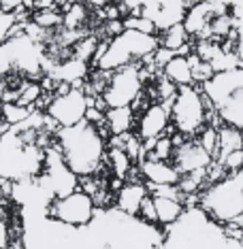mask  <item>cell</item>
I'll return each mask as SVG.
<instances>
[{"label":"cell","mask_w":243,"mask_h":249,"mask_svg":"<svg viewBox=\"0 0 243 249\" xmlns=\"http://www.w3.org/2000/svg\"><path fill=\"white\" fill-rule=\"evenodd\" d=\"M45 202L21 209L24 249H162L165 228L120 211L115 205L96 209L86 226H69L45 213Z\"/></svg>","instance_id":"obj_1"},{"label":"cell","mask_w":243,"mask_h":249,"mask_svg":"<svg viewBox=\"0 0 243 249\" xmlns=\"http://www.w3.org/2000/svg\"><path fill=\"white\" fill-rule=\"evenodd\" d=\"M162 249H243V245L201 207H188L177 222L165 228Z\"/></svg>","instance_id":"obj_2"},{"label":"cell","mask_w":243,"mask_h":249,"mask_svg":"<svg viewBox=\"0 0 243 249\" xmlns=\"http://www.w3.org/2000/svg\"><path fill=\"white\" fill-rule=\"evenodd\" d=\"M56 145H58L66 166L77 177L98 175L100 168L105 166L107 141L98 134L94 124H90L86 120L75 124V126L58 128Z\"/></svg>","instance_id":"obj_3"},{"label":"cell","mask_w":243,"mask_h":249,"mask_svg":"<svg viewBox=\"0 0 243 249\" xmlns=\"http://www.w3.org/2000/svg\"><path fill=\"white\" fill-rule=\"evenodd\" d=\"M201 88L211 100L222 124L239 128L243 132V66L216 72Z\"/></svg>","instance_id":"obj_4"},{"label":"cell","mask_w":243,"mask_h":249,"mask_svg":"<svg viewBox=\"0 0 243 249\" xmlns=\"http://www.w3.org/2000/svg\"><path fill=\"white\" fill-rule=\"evenodd\" d=\"M158 47H160V43H158L156 35L124 28L117 36L109 38L105 53L100 55L94 66L103 71H117L126 64H134V62H141L143 58L154 55Z\"/></svg>","instance_id":"obj_5"},{"label":"cell","mask_w":243,"mask_h":249,"mask_svg":"<svg viewBox=\"0 0 243 249\" xmlns=\"http://www.w3.org/2000/svg\"><path fill=\"white\" fill-rule=\"evenodd\" d=\"M171 124L186 137L199 134L207 124V105L201 86H182L171 103Z\"/></svg>","instance_id":"obj_6"},{"label":"cell","mask_w":243,"mask_h":249,"mask_svg":"<svg viewBox=\"0 0 243 249\" xmlns=\"http://www.w3.org/2000/svg\"><path fill=\"white\" fill-rule=\"evenodd\" d=\"M45 213L56 222L69 226H86L96 213L94 198L83 190H73L66 196H54L45 207Z\"/></svg>","instance_id":"obj_7"},{"label":"cell","mask_w":243,"mask_h":249,"mask_svg":"<svg viewBox=\"0 0 243 249\" xmlns=\"http://www.w3.org/2000/svg\"><path fill=\"white\" fill-rule=\"evenodd\" d=\"M143 94V79H141V62L126 64L113 71L109 86L103 92L107 107H132V103Z\"/></svg>","instance_id":"obj_8"},{"label":"cell","mask_w":243,"mask_h":249,"mask_svg":"<svg viewBox=\"0 0 243 249\" xmlns=\"http://www.w3.org/2000/svg\"><path fill=\"white\" fill-rule=\"evenodd\" d=\"M86 109H88V94L81 88H71L64 94H56L49 100V105L45 107V113L60 128H66L86 120Z\"/></svg>","instance_id":"obj_9"},{"label":"cell","mask_w":243,"mask_h":249,"mask_svg":"<svg viewBox=\"0 0 243 249\" xmlns=\"http://www.w3.org/2000/svg\"><path fill=\"white\" fill-rule=\"evenodd\" d=\"M137 134L141 141H150L158 139L167 132H175L173 124H171V107L165 103H150L143 109L141 117H137Z\"/></svg>","instance_id":"obj_10"},{"label":"cell","mask_w":243,"mask_h":249,"mask_svg":"<svg viewBox=\"0 0 243 249\" xmlns=\"http://www.w3.org/2000/svg\"><path fill=\"white\" fill-rule=\"evenodd\" d=\"M171 162L175 164V168H177L179 173L186 175L192 171H199V168H207L209 164L213 162V158L203 149L199 141H190V137H188L179 147H175Z\"/></svg>","instance_id":"obj_11"},{"label":"cell","mask_w":243,"mask_h":249,"mask_svg":"<svg viewBox=\"0 0 243 249\" xmlns=\"http://www.w3.org/2000/svg\"><path fill=\"white\" fill-rule=\"evenodd\" d=\"M139 171L148 183L165 185V183H179L182 173L175 168L171 160H154V158H143L139 162Z\"/></svg>","instance_id":"obj_12"},{"label":"cell","mask_w":243,"mask_h":249,"mask_svg":"<svg viewBox=\"0 0 243 249\" xmlns=\"http://www.w3.org/2000/svg\"><path fill=\"white\" fill-rule=\"evenodd\" d=\"M148 194H150L148 185H143L141 181H126V183L122 185V190L115 192V207L124 213L137 215L141 200Z\"/></svg>","instance_id":"obj_13"},{"label":"cell","mask_w":243,"mask_h":249,"mask_svg":"<svg viewBox=\"0 0 243 249\" xmlns=\"http://www.w3.org/2000/svg\"><path fill=\"white\" fill-rule=\"evenodd\" d=\"M49 77H54L56 81H64V83H71L73 88H77L83 79L88 77V62L75 58L71 55V60H64L60 64H54L47 72Z\"/></svg>","instance_id":"obj_14"},{"label":"cell","mask_w":243,"mask_h":249,"mask_svg":"<svg viewBox=\"0 0 243 249\" xmlns=\"http://www.w3.org/2000/svg\"><path fill=\"white\" fill-rule=\"evenodd\" d=\"M162 75H165L168 81H173L177 88L196 86L194 79H192V69H190L188 55H179V53L173 55V58L165 64V69H162Z\"/></svg>","instance_id":"obj_15"},{"label":"cell","mask_w":243,"mask_h":249,"mask_svg":"<svg viewBox=\"0 0 243 249\" xmlns=\"http://www.w3.org/2000/svg\"><path fill=\"white\" fill-rule=\"evenodd\" d=\"M105 120L107 126H109L111 134H124V132H131L134 126V111L132 107H111L105 113Z\"/></svg>","instance_id":"obj_16"},{"label":"cell","mask_w":243,"mask_h":249,"mask_svg":"<svg viewBox=\"0 0 243 249\" xmlns=\"http://www.w3.org/2000/svg\"><path fill=\"white\" fill-rule=\"evenodd\" d=\"M243 147V132L239 128H233L228 124H222L218 128V151L213 156V160H222L224 156H228L230 151L241 149Z\"/></svg>","instance_id":"obj_17"},{"label":"cell","mask_w":243,"mask_h":249,"mask_svg":"<svg viewBox=\"0 0 243 249\" xmlns=\"http://www.w3.org/2000/svg\"><path fill=\"white\" fill-rule=\"evenodd\" d=\"M154 205H156V215H158V224L162 228L175 224L182 213L186 211L182 200H175V198H162V196H154Z\"/></svg>","instance_id":"obj_18"},{"label":"cell","mask_w":243,"mask_h":249,"mask_svg":"<svg viewBox=\"0 0 243 249\" xmlns=\"http://www.w3.org/2000/svg\"><path fill=\"white\" fill-rule=\"evenodd\" d=\"M105 164L111 171L113 177H120L124 181H126V175L131 173V168H132V160L128 158V154L124 149H117V147H109V149H107Z\"/></svg>","instance_id":"obj_19"},{"label":"cell","mask_w":243,"mask_h":249,"mask_svg":"<svg viewBox=\"0 0 243 249\" xmlns=\"http://www.w3.org/2000/svg\"><path fill=\"white\" fill-rule=\"evenodd\" d=\"M190 41H192V36L188 35V30L184 28V24H173L171 28L162 30L160 36H158V43H160V47L173 49V52L182 49L184 45H188Z\"/></svg>","instance_id":"obj_20"},{"label":"cell","mask_w":243,"mask_h":249,"mask_svg":"<svg viewBox=\"0 0 243 249\" xmlns=\"http://www.w3.org/2000/svg\"><path fill=\"white\" fill-rule=\"evenodd\" d=\"M220 4H226L235 18V30H237V53L243 64V0H216Z\"/></svg>","instance_id":"obj_21"},{"label":"cell","mask_w":243,"mask_h":249,"mask_svg":"<svg viewBox=\"0 0 243 249\" xmlns=\"http://www.w3.org/2000/svg\"><path fill=\"white\" fill-rule=\"evenodd\" d=\"M188 62H190V69H192V79H194L196 86H203V83H207L209 79L216 75V71H213L211 62L201 60L194 52L188 55Z\"/></svg>","instance_id":"obj_22"},{"label":"cell","mask_w":243,"mask_h":249,"mask_svg":"<svg viewBox=\"0 0 243 249\" xmlns=\"http://www.w3.org/2000/svg\"><path fill=\"white\" fill-rule=\"evenodd\" d=\"M18 35H24V26L18 24L15 13L0 9V45L4 41H9L11 36H18Z\"/></svg>","instance_id":"obj_23"},{"label":"cell","mask_w":243,"mask_h":249,"mask_svg":"<svg viewBox=\"0 0 243 249\" xmlns=\"http://www.w3.org/2000/svg\"><path fill=\"white\" fill-rule=\"evenodd\" d=\"M30 111H32V107H24L19 103H2L0 105V117H2L7 124H11V126L21 124L28 115H30Z\"/></svg>","instance_id":"obj_24"},{"label":"cell","mask_w":243,"mask_h":249,"mask_svg":"<svg viewBox=\"0 0 243 249\" xmlns=\"http://www.w3.org/2000/svg\"><path fill=\"white\" fill-rule=\"evenodd\" d=\"M19 98L18 103L24 105V107H35L38 103V98L43 96V86L38 81H32V79H28V81H21L19 86Z\"/></svg>","instance_id":"obj_25"},{"label":"cell","mask_w":243,"mask_h":249,"mask_svg":"<svg viewBox=\"0 0 243 249\" xmlns=\"http://www.w3.org/2000/svg\"><path fill=\"white\" fill-rule=\"evenodd\" d=\"M32 21L37 26L45 28V30H56V28H60L64 24V13L62 11H54V9H43L32 15Z\"/></svg>","instance_id":"obj_26"},{"label":"cell","mask_w":243,"mask_h":249,"mask_svg":"<svg viewBox=\"0 0 243 249\" xmlns=\"http://www.w3.org/2000/svg\"><path fill=\"white\" fill-rule=\"evenodd\" d=\"M173 151H175V145H173V139L162 134V137L156 139L154 147L148 151L145 158H154V160H171L173 158Z\"/></svg>","instance_id":"obj_27"},{"label":"cell","mask_w":243,"mask_h":249,"mask_svg":"<svg viewBox=\"0 0 243 249\" xmlns=\"http://www.w3.org/2000/svg\"><path fill=\"white\" fill-rule=\"evenodd\" d=\"M122 21H124L126 30H139V32H148V35H158L156 24L150 18H145V15H126Z\"/></svg>","instance_id":"obj_28"},{"label":"cell","mask_w":243,"mask_h":249,"mask_svg":"<svg viewBox=\"0 0 243 249\" xmlns=\"http://www.w3.org/2000/svg\"><path fill=\"white\" fill-rule=\"evenodd\" d=\"M196 141H199L203 149L213 158L216 156V151H218V128L211 126V124H205V128L199 132V139Z\"/></svg>","instance_id":"obj_29"},{"label":"cell","mask_w":243,"mask_h":249,"mask_svg":"<svg viewBox=\"0 0 243 249\" xmlns=\"http://www.w3.org/2000/svg\"><path fill=\"white\" fill-rule=\"evenodd\" d=\"M177 86H175L173 81H168V79L162 75L160 77V81L156 83V89H154V94H156V98H158V103H165L171 107L173 103V98H175V94H177Z\"/></svg>","instance_id":"obj_30"},{"label":"cell","mask_w":243,"mask_h":249,"mask_svg":"<svg viewBox=\"0 0 243 249\" xmlns=\"http://www.w3.org/2000/svg\"><path fill=\"white\" fill-rule=\"evenodd\" d=\"M139 217L148 224H158V215H156V205H154V196L148 194L141 200V207H139Z\"/></svg>","instance_id":"obj_31"},{"label":"cell","mask_w":243,"mask_h":249,"mask_svg":"<svg viewBox=\"0 0 243 249\" xmlns=\"http://www.w3.org/2000/svg\"><path fill=\"white\" fill-rule=\"evenodd\" d=\"M216 162L222 164L226 173H237V171H241V168H243V147H241V149L230 151L228 156H224L222 160H216Z\"/></svg>","instance_id":"obj_32"},{"label":"cell","mask_w":243,"mask_h":249,"mask_svg":"<svg viewBox=\"0 0 243 249\" xmlns=\"http://www.w3.org/2000/svg\"><path fill=\"white\" fill-rule=\"evenodd\" d=\"M173 55H177V52L167 49V47H158L154 52V66H158V69H165V64L173 58Z\"/></svg>","instance_id":"obj_33"},{"label":"cell","mask_w":243,"mask_h":249,"mask_svg":"<svg viewBox=\"0 0 243 249\" xmlns=\"http://www.w3.org/2000/svg\"><path fill=\"white\" fill-rule=\"evenodd\" d=\"M11 243V224L7 219V215L0 211V249L7 247Z\"/></svg>","instance_id":"obj_34"},{"label":"cell","mask_w":243,"mask_h":249,"mask_svg":"<svg viewBox=\"0 0 243 249\" xmlns=\"http://www.w3.org/2000/svg\"><path fill=\"white\" fill-rule=\"evenodd\" d=\"M122 30H124V21H122V19H107L105 26H103V32H105L107 38L117 36Z\"/></svg>","instance_id":"obj_35"},{"label":"cell","mask_w":243,"mask_h":249,"mask_svg":"<svg viewBox=\"0 0 243 249\" xmlns=\"http://www.w3.org/2000/svg\"><path fill=\"white\" fill-rule=\"evenodd\" d=\"M21 7H24V0H0V9L11 11V13H15Z\"/></svg>","instance_id":"obj_36"},{"label":"cell","mask_w":243,"mask_h":249,"mask_svg":"<svg viewBox=\"0 0 243 249\" xmlns=\"http://www.w3.org/2000/svg\"><path fill=\"white\" fill-rule=\"evenodd\" d=\"M75 2H81L90 9H100V7H107V4L113 2V0H75Z\"/></svg>","instance_id":"obj_37"},{"label":"cell","mask_w":243,"mask_h":249,"mask_svg":"<svg viewBox=\"0 0 243 249\" xmlns=\"http://www.w3.org/2000/svg\"><path fill=\"white\" fill-rule=\"evenodd\" d=\"M2 249H24V245H21V243L18 241V243H9V245L2 247Z\"/></svg>","instance_id":"obj_38"},{"label":"cell","mask_w":243,"mask_h":249,"mask_svg":"<svg viewBox=\"0 0 243 249\" xmlns=\"http://www.w3.org/2000/svg\"><path fill=\"white\" fill-rule=\"evenodd\" d=\"M196 2H201V0H184L186 7H192V4H196Z\"/></svg>","instance_id":"obj_39"},{"label":"cell","mask_w":243,"mask_h":249,"mask_svg":"<svg viewBox=\"0 0 243 249\" xmlns=\"http://www.w3.org/2000/svg\"><path fill=\"white\" fill-rule=\"evenodd\" d=\"M239 243L243 245V226H241V234H239Z\"/></svg>","instance_id":"obj_40"},{"label":"cell","mask_w":243,"mask_h":249,"mask_svg":"<svg viewBox=\"0 0 243 249\" xmlns=\"http://www.w3.org/2000/svg\"><path fill=\"white\" fill-rule=\"evenodd\" d=\"M0 83H2V77H0Z\"/></svg>","instance_id":"obj_41"},{"label":"cell","mask_w":243,"mask_h":249,"mask_svg":"<svg viewBox=\"0 0 243 249\" xmlns=\"http://www.w3.org/2000/svg\"><path fill=\"white\" fill-rule=\"evenodd\" d=\"M0 103H2V98H0Z\"/></svg>","instance_id":"obj_42"}]
</instances>
